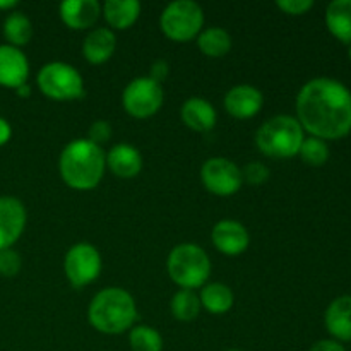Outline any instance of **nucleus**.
I'll use <instances>...</instances> for the list:
<instances>
[{
	"instance_id": "6",
	"label": "nucleus",
	"mask_w": 351,
	"mask_h": 351,
	"mask_svg": "<svg viewBox=\"0 0 351 351\" xmlns=\"http://www.w3.org/2000/svg\"><path fill=\"white\" fill-rule=\"evenodd\" d=\"M38 88L55 101H74L84 98V79L74 65L67 62H48L38 72Z\"/></svg>"
},
{
	"instance_id": "36",
	"label": "nucleus",
	"mask_w": 351,
	"mask_h": 351,
	"mask_svg": "<svg viewBox=\"0 0 351 351\" xmlns=\"http://www.w3.org/2000/svg\"><path fill=\"white\" fill-rule=\"evenodd\" d=\"M17 5L16 0H0V10H10Z\"/></svg>"
},
{
	"instance_id": "2",
	"label": "nucleus",
	"mask_w": 351,
	"mask_h": 351,
	"mask_svg": "<svg viewBox=\"0 0 351 351\" xmlns=\"http://www.w3.org/2000/svg\"><path fill=\"white\" fill-rule=\"evenodd\" d=\"M106 170V153L88 139L71 141L58 158V171L65 185L75 191H91Z\"/></svg>"
},
{
	"instance_id": "21",
	"label": "nucleus",
	"mask_w": 351,
	"mask_h": 351,
	"mask_svg": "<svg viewBox=\"0 0 351 351\" xmlns=\"http://www.w3.org/2000/svg\"><path fill=\"white\" fill-rule=\"evenodd\" d=\"M329 31L343 43H351V0H332L326 9Z\"/></svg>"
},
{
	"instance_id": "14",
	"label": "nucleus",
	"mask_w": 351,
	"mask_h": 351,
	"mask_svg": "<svg viewBox=\"0 0 351 351\" xmlns=\"http://www.w3.org/2000/svg\"><path fill=\"white\" fill-rule=\"evenodd\" d=\"M225 110L235 119H252L261 112L264 105V96L256 86L239 84L233 86L223 99Z\"/></svg>"
},
{
	"instance_id": "26",
	"label": "nucleus",
	"mask_w": 351,
	"mask_h": 351,
	"mask_svg": "<svg viewBox=\"0 0 351 351\" xmlns=\"http://www.w3.org/2000/svg\"><path fill=\"white\" fill-rule=\"evenodd\" d=\"M129 345L132 351H161L163 338L151 326H134L129 332Z\"/></svg>"
},
{
	"instance_id": "19",
	"label": "nucleus",
	"mask_w": 351,
	"mask_h": 351,
	"mask_svg": "<svg viewBox=\"0 0 351 351\" xmlns=\"http://www.w3.org/2000/svg\"><path fill=\"white\" fill-rule=\"evenodd\" d=\"M326 328L336 341H351V297L343 295L332 300L326 311Z\"/></svg>"
},
{
	"instance_id": "17",
	"label": "nucleus",
	"mask_w": 351,
	"mask_h": 351,
	"mask_svg": "<svg viewBox=\"0 0 351 351\" xmlns=\"http://www.w3.org/2000/svg\"><path fill=\"white\" fill-rule=\"evenodd\" d=\"M117 48V36L110 27H96L89 31L82 43V55L93 65L105 64Z\"/></svg>"
},
{
	"instance_id": "15",
	"label": "nucleus",
	"mask_w": 351,
	"mask_h": 351,
	"mask_svg": "<svg viewBox=\"0 0 351 351\" xmlns=\"http://www.w3.org/2000/svg\"><path fill=\"white\" fill-rule=\"evenodd\" d=\"M58 14L71 29H88L98 21L101 5L98 0H64L58 5Z\"/></svg>"
},
{
	"instance_id": "38",
	"label": "nucleus",
	"mask_w": 351,
	"mask_h": 351,
	"mask_svg": "<svg viewBox=\"0 0 351 351\" xmlns=\"http://www.w3.org/2000/svg\"><path fill=\"white\" fill-rule=\"evenodd\" d=\"M225 351H242V350H225Z\"/></svg>"
},
{
	"instance_id": "32",
	"label": "nucleus",
	"mask_w": 351,
	"mask_h": 351,
	"mask_svg": "<svg viewBox=\"0 0 351 351\" xmlns=\"http://www.w3.org/2000/svg\"><path fill=\"white\" fill-rule=\"evenodd\" d=\"M168 72H170V65H168L167 60L160 58V60H156L153 65H151V72L147 77L153 79V81L158 82V84H163L165 79L168 77Z\"/></svg>"
},
{
	"instance_id": "1",
	"label": "nucleus",
	"mask_w": 351,
	"mask_h": 351,
	"mask_svg": "<svg viewBox=\"0 0 351 351\" xmlns=\"http://www.w3.org/2000/svg\"><path fill=\"white\" fill-rule=\"evenodd\" d=\"M302 129L319 139H341L351 130V91L331 77H315L297 96Z\"/></svg>"
},
{
	"instance_id": "31",
	"label": "nucleus",
	"mask_w": 351,
	"mask_h": 351,
	"mask_svg": "<svg viewBox=\"0 0 351 351\" xmlns=\"http://www.w3.org/2000/svg\"><path fill=\"white\" fill-rule=\"evenodd\" d=\"M276 5L290 16H300L314 7V0H278Z\"/></svg>"
},
{
	"instance_id": "23",
	"label": "nucleus",
	"mask_w": 351,
	"mask_h": 351,
	"mask_svg": "<svg viewBox=\"0 0 351 351\" xmlns=\"http://www.w3.org/2000/svg\"><path fill=\"white\" fill-rule=\"evenodd\" d=\"M2 33L3 38L7 40V45L21 48L24 47V45L29 43L31 38H33V24H31L29 17L24 12L12 10V12L7 14V17L3 19Z\"/></svg>"
},
{
	"instance_id": "35",
	"label": "nucleus",
	"mask_w": 351,
	"mask_h": 351,
	"mask_svg": "<svg viewBox=\"0 0 351 351\" xmlns=\"http://www.w3.org/2000/svg\"><path fill=\"white\" fill-rule=\"evenodd\" d=\"M14 91H16V95L21 96V98H29V96H31L29 82H26V84H21L19 88L14 89Z\"/></svg>"
},
{
	"instance_id": "29",
	"label": "nucleus",
	"mask_w": 351,
	"mask_h": 351,
	"mask_svg": "<svg viewBox=\"0 0 351 351\" xmlns=\"http://www.w3.org/2000/svg\"><path fill=\"white\" fill-rule=\"evenodd\" d=\"M269 168L264 163H261V161H250V163H247L242 170L243 182H247V184L250 185L264 184V182L269 178Z\"/></svg>"
},
{
	"instance_id": "27",
	"label": "nucleus",
	"mask_w": 351,
	"mask_h": 351,
	"mask_svg": "<svg viewBox=\"0 0 351 351\" xmlns=\"http://www.w3.org/2000/svg\"><path fill=\"white\" fill-rule=\"evenodd\" d=\"M298 154L311 167H322L329 160V147L326 141L319 137H307L302 143Z\"/></svg>"
},
{
	"instance_id": "11",
	"label": "nucleus",
	"mask_w": 351,
	"mask_h": 351,
	"mask_svg": "<svg viewBox=\"0 0 351 351\" xmlns=\"http://www.w3.org/2000/svg\"><path fill=\"white\" fill-rule=\"evenodd\" d=\"M27 213L17 197H0V250L12 249L26 228Z\"/></svg>"
},
{
	"instance_id": "5",
	"label": "nucleus",
	"mask_w": 351,
	"mask_h": 351,
	"mask_svg": "<svg viewBox=\"0 0 351 351\" xmlns=\"http://www.w3.org/2000/svg\"><path fill=\"white\" fill-rule=\"evenodd\" d=\"M167 269L171 281L182 290L204 287L211 274V261L197 243H180L173 247L167 259Z\"/></svg>"
},
{
	"instance_id": "10",
	"label": "nucleus",
	"mask_w": 351,
	"mask_h": 351,
	"mask_svg": "<svg viewBox=\"0 0 351 351\" xmlns=\"http://www.w3.org/2000/svg\"><path fill=\"white\" fill-rule=\"evenodd\" d=\"M201 180L211 194L219 197L237 194L243 184L242 170L228 158H209L201 168Z\"/></svg>"
},
{
	"instance_id": "28",
	"label": "nucleus",
	"mask_w": 351,
	"mask_h": 351,
	"mask_svg": "<svg viewBox=\"0 0 351 351\" xmlns=\"http://www.w3.org/2000/svg\"><path fill=\"white\" fill-rule=\"evenodd\" d=\"M23 267V259L14 249L0 250V276L14 278Z\"/></svg>"
},
{
	"instance_id": "9",
	"label": "nucleus",
	"mask_w": 351,
	"mask_h": 351,
	"mask_svg": "<svg viewBox=\"0 0 351 351\" xmlns=\"http://www.w3.org/2000/svg\"><path fill=\"white\" fill-rule=\"evenodd\" d=\"M165 93L161 84L154 82L147 75L136 77L125 86L122 95V105L130 117L147 119L160 112L163 106Z\"/></svg>"
},
{
	"instance_id": "30",
	"label": "nucleus",
	"mask_w": 351,
	"mask_h": 351,
	"mask_svg": "<svg viewBox=\"0 0 351 351\" xmlns=\"http://www.w3.org/2000/svg\"><path fill=\"white\" fill-rule=\"evenodd\" d=\"M112 134L113 129L108 120H95L88 129V141H91L96 146H101L112 139Z\"/></svg>"
},
{
	"instance_id": "34",
	"label": "nucleus",
	"mask_w": 351,
	"mask_h": 351,
	"mask_svg": "<svg viewBox=\"0 0 351 351\" xmlns=\"http://www.w3.org/2000/svg\"><path fill=\"white\" fill-rule=\"evenodd\" d=\"M12 137V127L3 117H0V146L7 144Z\"/></svg>"
},
{
	"instance_id": "3",
	"label": "nucleus",
	"mask_w": 351,
	"mask_h": 351,
	"mask_svg": "<svg viewBox=\"0 0 351 351\" xmlns=\"http://www.w3.org/2000/svg\"><path fill=\"white\" fill-rule=\"evenodd\" d=\"M137 319V305L123 288L110 287L98 291L88 307V321L101 335H122L132 329Z\"/></svg>"
},
{
	"instance_id": "18",
	"label": "nucleus",
	"mask_w": 351,
	"mask_h": 351,
	"mask_svg": "<svg viewBox=\"0 0 351 351\" xmlns=\"http://www.w3.org/2000/svg\"><path fill=\"white\" fill-rule=\"evenodd\" d=\"M180 117L182 122L195 132H208V130L215 129L216 119H218L215 106L208 99L199 98V96L189 98L182 105Z\"/></svg>"
},
{
	"instance_id": "8",
	"label": "nucleus",
	"mask_w": 351,
	"mask_h": 351,
	"mask_svg": "<svg viewBox=\"0 0 351 351\" xmlns=\"http://www.w3.org/2000/svg\"><path fill=\"white\" fill-rule=\"evenodd\" d=\"M101 267V256L93 243H74L65 254L64 273L74 288H84L98 280Z\"/></svg>"
},
{
	"instance_id": "7",
	"label": "nucleus",
	"mask_w": 351,
	"mask_h": 351,
	"mask_svg": "<svg viewBox=\"0 0 351 351\" xmlns=\"http://www.w3.org/2000/svg\"><path fill=\"white\" fill-rule=\"evenodd\" d=\"M204 26V10L194 0H175L168 3L160 17V27L170 40L184 43L199 36Z\"/></svg>"
},
{
	"instance_id": "20",
	"label": "nucleus",
	"mask_w": 351,
	"mask_h": 351,
	"mask_svg": "<svg viewBox=\"0 0 351 351\" xmlns=\"http://www.w3.org/2000/svg\"><path fill=\"white\" fill-rule=\"evenodd\" d=\"M141 2L137 0H106L101 7L103 17L113 29H129L141 16Z\"/></svg>"
},
{
	"instance_id": "4",
	"label": "nucleus",
	"mask_w": 351,
	"mask_h": 351,
	"mask_svg": "<svg viewBox=\"0 0 351 351\" xmlns=\"http://www.w3.org/2000/svg\"><path fill=\"white\" fill-rule=\"evenodd\" d=\"M304 129L291 115H276L266 120L256 132V144L269 158H293L304 143Z\"/></svg>"
},
{
	"instance_id": "13",
	"label": "nucleus",
	"mask_w": 351,
	"mask_h": 351,
	"mask_svg": "<svg viewBox=\"0 0 351 351\" xmlns=\"http://www.w3.org/2000/svg\"><path fill=\"white\" fill-rule=\"evenodd\" d=\"M29 75V60L21 48L12 45H0V86L17 89L26 84Z\"/></svg>"
},
{
	"instance_id": "37",
	"label": "nucleus",
	"mask_w": 351,
	"mask_h": 351,
	"mask_svg": "<svg viewBox=\"0 0 351 351\" xmlns=\"http://www.w3.org/2000/svg\"><path fill=\"white\" fill-rule=\"evenodd\" d=\"M348 55H350V60H351V47H350V50H348Z\"/></svg>"
},
{
	"instance_id": "12",
	"label": "nucleus",
	"mask_w": 351,
	"mask_h": 351,
	"mask_svg": "<svg viewBox=\"0 0 351 351\" xmlns=\"http://www.w3.org/2000/svg\"><path fill=\"white\" fill-rule=\"evenodd\" d=\"M211 240L213 245L225 256H240L250 243L247 228L235 219H221L216 223L213 226Z\"/></svg>"
},
{
	"instance_id": "24",
	"label": "nucleus",
	"mask_w": 351,
	"mask_h": 351,
	"mask_svg": "<svg viewBox=\"0 0 351 351\" xmlns=\"http://www.w3.org/2000/svg\"><path fill=\"white\" fill-rule=\"evenodd\" d=\"M195 40H197L199 50H201L206 57L211 58L225 57L230 51V48H232V36H230V33L218 26H211L202 29Z\"/></svg>"
},
{
	"instance_id": "33",
	"label": "nucleus",
	"mask_w": 351,
	"mask_h": 351,
	"mask_svg": "<svg viewBox=\"0 0 351 351\" xmlns=\"http://www.w3.org/2000/svg\"><path fill=\"white\" fill-rule=\"evenodd\" d=\"M308 351H346V348L336 339H321Z\"/></svg>"
},
{
	"instance_id": "16",
	"label": "nucleus",
	"mask_w": 351,
	"mask_h": 351,
	"mask_svg": "<svg viewBox=\"0 0 351 351\" xmlns=\"http://www.w3.org/2000/svg\"><path fill=\"white\" fill-rule=\"evenodd\" d=\"M106 167L119 178H134L143 170V156L132 144H115L106 153Z\"/></svg>"
},
{
	"instance_id": "25",
	"label": "nucleus",
	"mask_w": 351,
	"mask_h": 351,
	"mask_svg": "<svg viewBox=\"0 0 351 351\" xmlns=\"http://www.w3.org/2000/svg\"><path fill=\"white\" fill-rule=\"evenodd\" d=\"M170 311L177 321L191 322L201 312V300H199V297L192 290H178L171 297Z\"/></svg>"
},
{
	"instance_id": "22",
	"label": "nucleus",
	"mask_w": 351,
	"mask_h": 351,
	"mask_svg": "<svg viewBox=\"0 0 351 351\" xmlns=\"http://www.w3.org/2000/svg\"><path fill=\"white\" fill-rule=\"evenodd\" d=\"M199 300H201V307H204L209 314L221 315L233 307L235 297L228 285L209 283L202 287Z\"/></svg>"
}]
</instances>
